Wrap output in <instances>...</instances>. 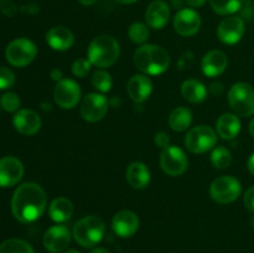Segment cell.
I'll list each match as a JSON object with an SVG mask.
<instances>
[{"label":"cell","instance_id":"cell-8","mask_svg":"<svg viewBox=\"0 0 254 253\" xmlns=\"http://www.w3.org/2000/svg\"><path fill=\"white\" fill-rule=\"evenodd\" d=\"M37 55V47L31 40L20 37L7 45L5 50L6 61L14 67H25L31 63Z\"/></svg>","mask_w":254,"mask_h":253},{"label":"cell","instance_id":"cell-23","mask_svg":"<svg viewBox=\"0 0 254 253\" xmlns=\"http://www.w3.org/2000/svg\"><path fill=\"white\" fill-rule=\"evenodd\" d=\"M216 130L225 140L235 139L241 131V121L237 114L223 113L216 122Z\"/></svg>","mask_w":254,"mask_h":253},{"label":"cell","instance_id":"cell-6","mask_svg":"<svg viewBox=\"0 0 254 253\" xmlns=\"http://www.w3.org/2000/svg\"><path fill=\"white\" fill-rule=\"evenodd\" d=\"M184 143L191 153L205 154L216 146L217 133L210 126L201 124V126H193L188 131Z\"/></svg>","mask_w":254,"mask_h":253},{"label":"cell","instance_id":"cell-27","mask_svg":"<svg viewBox=\"0 0 254 253\" xmlns=\"http://www.w3.org/2000/svg\"><path fill=\"white\" fill-rule=\"evenodd\" d=\"M210 6L217 15L230 16L241 10L243 0H208Z\"/></svg>","mask_w":254,"mask_h":253},{"label":"cell","instance_id":"cell-26","mask_svg":"<svg viewBox=\"0 0 254 253\" xmlns=\"http://www.w3.org/2000/svg\"><path fill=\"white\" fill-rule=\"evenodd\" d=\"M192 112L186 107H178L173 109L169 116V126L175 131H185L192 124Z\"/></svg>","mask_w":254,"mask_h":253},{"label":"cell","instance_id":"cell-29","mask_svg":"<svg viewBox=\"0 0 254 253\" xmlns=\"http://www.w3.org/2000/svg\"><path fill=\"white\" fill-rule=\"evenodd\" d=\"M232 163L231 151L226 146H217L211 154V164L216 169H227Z\"/></svg>","mask_w":254,"mask_h":253},{"label":"cell","instance_id":"cell-40","mask_svg":"<svg viewBox=\"0 0 254 253\" xmlns=\"http://www.w3.org/2000/svg\"><path fill=\"white\" fill-rule=\"evenodd\" d=\"M247 168H248V171H250V173L254 176V153L250 156V158H248Z\"/></svg>","mask_w":254,"mask_h":253},{"label":"cell","instance_id":"cell-19","mask_svg":"<svg viewBox=\"0 0 254 253\" xmlns=\"http://www.w3.org/2000/svg\"><path fill=\"white\" fill-rule=\"evenodd\" d=\"M228 66V59L221 50L208 51L201 61V69L207 77H217L226 71Z\"/></svg>","mask_w":254,"mask_h":253},{"label":"cell","instance_id":"cell-25","mask_svg":"<svg viewBox=\"0 0 254 253\" xmlns=\"http://www.w3.org/2000/svg\"><path fill=\"white\" fill-rule=\"evenodd\" d=\"M181 94L190 103H201L207 98V89L201 81L195 78L186 79L181 84Z\"/></svg>","mask_w":254,"mask_h":253},{"label":"cell","instance_id":"cell-42","mask_svg":"<svg viewBox=\"0 0 254 253\" xmlns=\"http://www.w3.org/2000/svg\"><path fill=\"white\" fill-rule=\"evenodd\" d=\"M91 253H111V252L103 247H96L91 251Z\"/></svg>","mask_w":254,"mask_h":253},{"label":"cell","instance_id":"cell-44","mask_svg":"<svg viewBox=\"0 0 254 253\" xmlns=\"http://www.w3.org/2000/svg\"><path fill=\"white\" fill-rule=\"evenodd\" d=\"M250 134L254 138V118L251 121V123H250Z\"/></svg>","mask_w":254,"mask_h":253},{"label":"cell","instance_id":"cell-4","mask_svg":"<svg viewBox=\"0 0 254 253\" xmlns=\"http://www.w3.org/2000/svg\"><path fill=\"white\" fill-rule=\"evenodd\" d=\"M106 233V223L98 216H86L77 221L73 226L72 236L79 246L84 248H93L98 245Z\"/></svg>","mask_w":254,"mask_h":253},{"label":"cell","instance_id":"cell-1","mask_svg":"<svg viewBox=\"0 0 254 253\" xmlns=\"http://www.w3.org/2000/svg\"><path fill=\"white\" fill-rule=\"evenodd\" d=\"M46 206V192L36 183L21 184L11 198L12 216L22 223L34 222L41 217Z\"/></svg>","mask_w":254,"mask_h":253},{"label":"cell","instance_id":"cell-17","mask_svg":"<svg viewBox=\"0 0 254 253\" xmlns=\"http://www.w3.org/2000/svg\"><path fill=\"white\" fill-rule=\"evenodd\" d=\"M12 124L22 135H34L41 128V118L32 109H20L12 118Z\"/></svg>","mask_w":254,"mask_h":253},{"label":"cell","instance_id":"cell-16","mask_svg":"<svg viewBox=\"0 0 254 253\" xmlns=\"http://www.w3.org/2000/svg\"><path fill=\"white\" fill-rule=\"evenodd\" d=\"M139 217L130 210H122L114 215L112 228L114 233L122 238L131 237L139 230Z\"/></svg>","mask_w":254,"mask_h":253},{"label":"cell","instance_id":"cell-5","mask_svg":"<svg viewBox=\"0 0 254 253\" xmlns=\"http://www.w3.org/2000/svg\"><path fill=\"white\" fill-rule=\"evenodd\" d=\"M228 103L238 117L254 116V88L246 82L235 83L228 91Z\"/></svg>","mask_w":254,"mask_h":253},{"label":"cell","instance_id":"cell-22","mask_svg":"<svg viewBox=\"0 0 254 253\" xmlns=\"http://www.w3.org/2000/svg\"><path fill=\"white\" fill-rule=\"evenodd\" d=\"M126 178L129 185L135 190H143L150 183V170L141 161H134L127 168Z\"/></svg>","mask_w":254,"mask_h":253},{"label":"cell","instance_id":"cell-14","mask_svg":"<svg viewBox=\"0 0 254 253\" xmlns=\"http://www.w3.org/2000/svg\"><path fill=\"white\" fill-rule=\"evenodd\" d=\"M71 231L64 225H55L50 227L44 235L45 248L51 253H61L67 250L71 243Z\"/></svg>","mask_w":254,"mask_h":253},{"label":"cell","instance_id":"cell-31","mask_svg":"<svg viewBox=\"0 0 254 253\" xmlns=\"http://www.w3.org/2000/svg\"><path fill=\"white\" fill-rule=\"evenodd\" d=\"M128 36L134 44H144L149 39L148 25L143 22H133L128 29Z\"/></svg>","mask_w":254,"mask_h":253},{"label":"cell","instance_id":"cell-35","mask_svg":"<svg viewBox=\"0 0 254 253\" xmlns=\"http://www.w3.org/2000/svg\"><path fill=\"white\" fill-rule=\"evenodd\" d=\"M0 11L6 16H14L17 12V6L14 0H0Z\"/></svg>","mask_w":254,"mask_h":253},{"label":"cell","instance_id":"cell-43","mask_svg":"<svg viewBox=\"0 0 254 253\" xmlns=\"http://www.w3.org/2000/svg\"><path fill=\"white\" fill-rule=\"evenodd\" d=\"M116 1L123 5H130V4H134V2H136L138 0H116Z\"/></svg>","mask_w":254,"mask_h":253},{"label":"cell","instance_id":"cell-20","mask_svg":"<svg viewBox=\"0 0 254 253\" xmlns=\"http://www.w3.org/2000/svg\"><path fill=\"white\" fill-rule=\"evenodd\" d=\"M127 92L131 101L135 103H143L150 97L153 92V82L148 76L134 74L127 84Z\"/></svg>","mask_w":254,"mask_h":253},{"label":"cell","instance_id":"cell-41","mask_svg":"<svg viewBox=\"0 0 254 253\" xmlns=\"http://www.w3.org/2000/svg\"><path fill=\"white\" fill-rule=\"evenodd\" d=\"M97 1H98V0H78L79 4L84 5V6H91V5L96 4Z\"/></svg>","mask_w":254,"mask_h":253},{"label":"cell","instance_id":"cell-46","mask_svg":"<svg viewBox=\"0 0 254 253\" xmlns=\"http://www.w3.org/2000/svg\"><path fill=\"white\" fill-rule=\"evenodd\" d=\"M64 253H81V252H78V251H76V250H68V251H66Z\"/></svg>","mask_w":254,"mask_h":253},{"label":"cell","instance_id":"cell-38","mask_svg":"<svg viewBox=\"0 0 254 253\" xmlns=\"http://www.w3.org/2000/svg\"><path fill=\"white\" fill-rule=\"evenodd\" d=\"M188 5L192 9H196V7H201L206 4V0H186Z\"/></svg>","mask_w":254,"mask_h":253},{"label":"cell","instance_id":"cell-30","mask_svg":"<svg viewBox=\"0 0 254 253\" xmlns=\"http://www.w3.org/2000/svg\"><path fill=\"white\" fill-rule=\"evenodd\" d=\"M92 86L97 89L98 92L106 93V92L111 91L112 86H113V79L109 72L102 69H97L92 76Z\"/></svg>","mask_w":254,"mask_h":253},{"label":"cell","instance_id":"cell-24","mask_svg":"<svg viewBox=\"0 0 254 253\" xmlns=\"http://www.w3.org/2000/svg\"><path fill=\"white\" fill-rule=\"evenodd\" d=\"M73 215V203L66 197H57L49 206V216L57 223L68 221Z\"/></svg>","mask_w":254,"mask_h":253},{"label":"cell","instance_id":"cell-37","mask_svg":"<svg viewBox=\"0 0 254 253\" xmlns=\"http://www.w3.org/2000/svg\"><path fill=\"white\" fill-rule=\"evenodd\" d=\"M243 203L248 211L254 213V186L246 191L245 196H243Z\"/></svg>","mask_w":254,"mask_h":253},{"label":"cell","instance_id":"cell-36","mask_svg":"<svg viewBox=\"0 0 254 253\" xmlns=\"http://www.w3.org/2000/svg\"><path fill=\"white\" fill-rule=\"evenodd\" d=\"M154 143L158 148L165 149L168 146H170V136L165 131H158L154 136Z\"/></svg>","mask_w":254,"mask_h":253},{"label":"cell","instance_id":"cell-11","mask_svg":"<svg viewBox=\"0 0 254 253\" xmlns=\"http://www.w3.org/2000/svg\"><path fill=\"white\" fill-rule=\"evenodd\" d=\"M82 97L81 87L71 78H62L55 86V102L62 109H72L79 103Z\"/></svg>","mask_w":254,"mask_h":253},{"label":"cell","instance_id":"cell-13","mask_svg":"<svg viewBox=\"0 0 254 253\" xmlns=\"http://www.w3.org/2000/svg\"><path fill=\"white\" fill-rule=\"evenodd\" d=\"M174 30L184 37L193 36L201 27V16L195 9H180L174 16Z\"/></svg>","mask_w":254,"mask_h":253},{"label":"cell","instance_id":"cell-21","mask_svg":"<svg viewBox=\"0 0 254 253\" xmlns=\"http://www.w3.org/2000/svg\"><path fill=\"white\" fill-rule=\"evenodd\" d=\"M46 42L52 50L56 51H66L72 47L74 42V36L71 30L66 26H54L47 31Z\"/></svg>","mask_w":254,"mask_h":253},{"label":"cell","instance_id":"cell-39","mask_svg":"<svg viewBox=\"0 0 254 253\" xmlns=\"http://www.w3.org/2000/svg\"><path fill=\"white\" fill-rule=\"evenodd\" d=\"M51 78L54 79V81L60 82L62 79V72L60 71L59 68H54L51 71Z\"/></svg>","mask_w":254,"mask_h":253},{"label":"cell","instance_id":"cell-18","mask_svg":"<svg viewBox=\"0 0 254 253\" xmlns=\"http://www.w3.org/2000/svg\"><path fill=\"white\" fill-rule=\"evenodd\" d=\"M169 19H170V7L163 0H154L146 7L145 21L151 29H164L168 25Z\"/></svg>","mask_w":254,"mask_h":253},{"label":"cell","instance_id":"cell-10","mask_svg":"<svg viewBox=\"0 0 254 253\" xmlns=\"http://www.w3.org/2000/svg\"><path fill=\"white\" fill-rule=\"evenodd\" d=\"M109 102L102 93H89L82 99L79 106L81 117L88 123H97L106 117Z\"/></svg>","mask_w":254,"mask_h":253},{"label":"cell","instance_id":"cell-9","mask_svg":"<svg viewBox=\"0 0 254 253\" xmlns=\"http://www.w3.org/2000/svg\"><path fill=\"white\" fill-rule=\"evenodd\" d=\"M189 165L185 151L175 145L163 149L160 154V166L169 176H180L186 171Z\"/></svg>","mask_w":254,"mask_h":253},{"label":"cell","instance_id":"cell-45","mask_svg":"<svg viewBox=\"0 0 254 253\" xmlns=\"http://www.w3.org/2000/svg\"><path fill=\"white\" fill-rule=\"evenodd\" d=\"M250 225H251V227L254 228V215L252 216V217H251V220H250Z\"/></svg>","mask_w":254,"mask_h":253},{"label":"cell","instance_id":"cell-28","mask_svg":"<svg viewBox=\"0 0 254 253\" xmlns=\"http://www.w3.org/2000/svg\"><path fill=\"white\" fill-rule=\"evenodd\" d=\"M0 253H35V251L26 241L10 238L0 243Z\"/></svg>","mask_w":254,"mask_h":253},{"label":"cell","instance_id":"cell-3","mask_svg":"<svg viewBox=\"0 0 254 253\" xmlns=\"http://www.w3.org/2000/svg\"><path fill=\"white\" fill-rule=\"evenodd\" d=\"M121 47L118 41L111 35H101L92 40L87 50V59L98 68L111 67L118 61Z\"/></svg>","mask_w":254,"mask_h":253},{"label":"cell","instance_id":"cell-15","mask_svg":"<svg viewBox=\"0 0 254 253\" xmlns=\"http://www.w3.org/2000/svg\"><path fill=\"white\" fill-rule=\"evenodd\" d=\"M24 165L15 156L0 159V188H11L24 176Z\"/></svg>","mask_w":254,"mask_h":253},{"label":"cell","instance_id":"cell-33","mask_svg":"<svg viewBox=\"0 0 254 253\" xmlns=\"http://www.w3.org/2000/svg\"><path fill=\"white\" fill-rule=\"evenodd\" d=\"M92 63L88 59H78L72 63V73L78 78H84L91 71Z\"/></svg>","mask_w":254,"mask_h":253},{"label":"cell","instance_id":"cell-34","mask_svg":"<svg viewBox=\"0 0 254 253\" xmlns=\"http://www.w3.org/2000/svg\"><path fill=\"white\" fill-rule=\"evenodd\" d=\"M15 74L7 67L0 66V89H7L14 86Z\"/></svg>","mask_w":254,"mask_h":253},{"label":"cell","instance_id":"cell-2","mask_svg":"<svg viewBox=\"0 0 254 253\" xmlns=\"http://www.w3.org/2000/svg\"><path fill=\"white\" fill-rule=\"evenodd\" d=\"M134 64L139 71L150 76L164 73L170 66L168 51L158 45L144 44L135 50L133 56Z\"/></svg>","mask_w":254,"mask_h":253},{"label":"cell","instance_id":"cell-32","mask_svg":"<svg viewBox=\"0 0 254 253\" xmlns=\"http://www.w3.org/2000/svg\"><path fill=\"white\" fill-rule=\"evenodd\" d=\"M0 107L4 109L5 112H17L20 108V98L15 92H6L0 98Z\"/></svg>","mask_w":254,"mask_h":253},{"label":"cell","instance_id":"cell-7","mask_svg":"<svg viewBox=\"0 0 254 253\" xmlns=\"http://www.w3.org/2000/svg\"><path fill=\"white\" fill-rule=\"evenodd\" d=\"M242 192L240 180L231 175H223L215 179L210 185V195L215 202L221 205L232 203L237 200Z\"/></svg>","mask_w":254,"mask_h":253},{"label":"cell","instance_id":"cell-12","mask_svg":"<svg viewBox=\"0 0 254 253\" xmlns=\"http://www.w3.org/2000/svg\"><path fill=\"white\" fill-rule=\"evenodd\" d=\"M246 32V22L241 16L225 17L217 27V36L225 45H235L242 40Z\"/></svg>","mask_w":254,"mask_h":253}]
</instances>
